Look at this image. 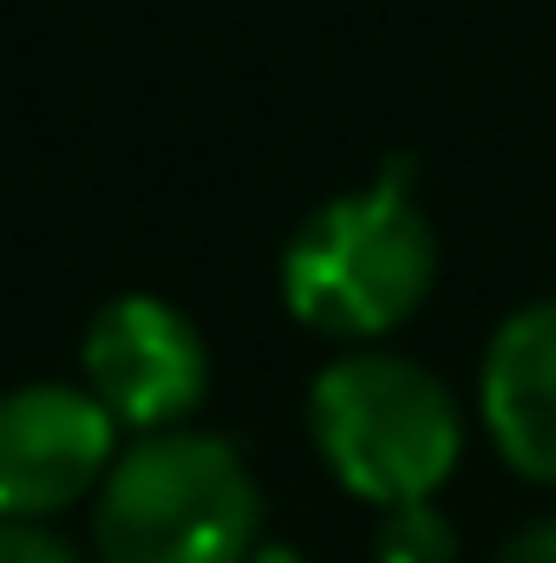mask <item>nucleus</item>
<instances>
[{
	"label": "nucleus",
	"instance_id": "obj_1",
	"mask_svg": "<svg viewBox=\"0 0 556 563\" xmlns=\"http://www.w3.org/2000/svg\"><path fill=\"white\" fill-rule=\"evenodd\" d=\"M438 276L432 223L413 203L407 164H387L367 190L327 197L281 256L288 314L334 341H374L400 328Z\"/></svg>",
	"mask_w": 556,
	"mask_h": 563
},
{
	"label": "nucleus",
	"instance_id": "obj_2",
	"mask_svg": "<svg viewBox=\"0 0 556 563\" xmlns=\"http://www.w3.org/2000/svg\"><path fill=\"white\" fill-rule=\"evenodd\" d=\"M263 498L236 445L210 432H144L105 472L92 544L105 563H249Z\"/></svg>",
	"mask_w": 556,
	"mask_h": 563
},
{
	"label": "nucleus",
	"instance_id": "obj_3",
	"mask_svg": "<svg viewBox=\"0 0 556 563\" xmlns=\"http://www.w3.org/2000/svg\"><path fill=\"white\" fill-rule=\"evenodd\" d=\"M308 432L327 472L380 511L432 498L465 445L445 380L400 354H347L321 367L308 387Z\"/></svg>",
	"mask_w": 556,
	"mask_h": 563
},
{
	"label": "nucleus",
	"instance_id": "obj_4",
	"mask_svg": "<svg viewBox=\"0 0 556 563\" xmlns=\"http://www.w3.org/2000/svg\"><path fill=\"white\" fill-rule=\"evenodd\" d=\"M210 387L203 334L164 295H119L86 328V394L132 432H170Z\"/></svg>",
	"mask_w": 556,
	"mask_h": 563
},
{
	"label": "nucleus",
	"instance_id": "obj_5",
	"mask_svg": "<svg viewBox=\"0 0 556 563\" xmlns=\"http://www.w3.org/2000/svg\"><path fill=\"white\" fill-rule=\"evenodd\" d=\"M119 420L59 380H33L0 394V518L40 525L79 505L119 465Z\"/></svg>",
	"mask_w": 556,
	"mask_h": 563
},
{
	"label": "nucleus",
	"instance_id": "obj_6",
	"mask_svg": "<svg viewBox=\"0 0 556 563\" xmlns=\"http://www.w3.org/2000/svg\"><path fill=\"white\" fill-rule=\"evenodd\" d=\"M478 407L498 439V452L524 478L556 485V301L518 308L485 354Z\"/></svg>",
	"mask_w": 556,
	"mask_h": 563
},
{
	"label": "nucleus",
	"instance_id": "obj_7",
	"mask_svg": "<svg viewBox=\"0 0 556 563\" xmlns=\"http://www.w3.org/2000/svg\"><path fill=\"white\" fill-rule=\"evenodd\" d=\"M458 558V538L452 525L419 498V505H393L374 531V563H452Z\"/></svg>",
	"mask_w": 556,
	"mask_h": 563
},
{
	"label": "nucleus",
	"instance_id": "obj_8",
	"mask_svg": "<svg viewBox=\"0 0 556 563\" xmlns=\"http://www.w3.org/2000/svg\"><path fill=\"white\" fill-rule=\"evenodd\" d=\"M0 563H79L53 531H40V525H13V518H0Z\"/></svg>",
	"mask_w": 556,
	"mask_h": 563
},
{
	"label": "nucleus",
	"instance_id": "obj_9",
	"mask_svg": "<svg viewBox=\"0 0 556 563\" xmlns=\"http://www.w3.org/2000/svg\"><path fill=\"white\" fill-rule=\"evenodd\" d=\"M498 563H556V518L551 525H531L524 538H511V551Z\"/></svg>",
	"mask_w": 556,
	"mask_h": 563
},
{
	"label": "nucleus",
	"instance_id": "obj_10",
	"mask_svg": "<svg viewBox=\"0 0 556 563\" xmlns=\"http://www.w3.org/2000/svg\"><path fill=\"white\" fill-rule=\"evenodd\" d=\"M249 563H308V558H301V551H288V544H263Z\"/></svg>",
	"mask_w": 556,
	"mask_h": 563
}]
</instances>
